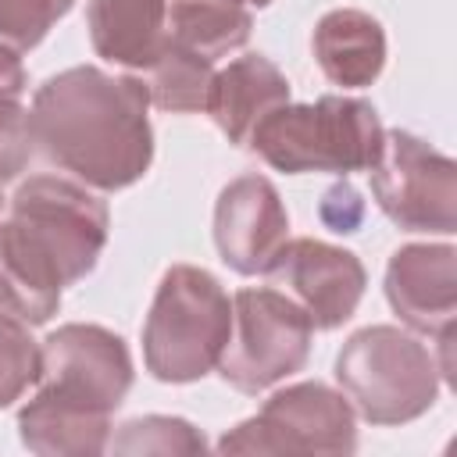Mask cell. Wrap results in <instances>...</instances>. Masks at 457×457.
<instances>
[{"label": "cell", "instance_id": "9a60e30c", "mask_svg": "<svg viewBox=\"0 0 457 457\" xmlns=\"http://www.w3.org/2000/svg\"><path fill=\"white\" fill-rule=\"evenodd\" d=\"M93 50L121 68H150L168 43V0H89Z\"/></svg>", "mask_w": 457, "mask_h": 457}, {"label": "cell", "instance_id": "44dd1931", "mask_svg": "<svg viewBox=\"0 0 457 457\" xmlns=\"http://www.w3.org/2000/svg\"><path fill=\"white\" fill-rule=\"evenodd\" d=\"M75 0H0V43L11 50H32Z\"/></svg>", "mask_w": 457, "mask_h": 457}, {"label": "cell", "instance_id": "ffe728a7", "mask_svg": "<svg viewBox=\"0 0 457 457\" xmlns=\"http://www.w3.org/2000/svg\"><path fill=\"white\" fill-rule=\"evenodd\" d=\"M39 375V343L29 325L0 311V407L14 403Z\"/></svg>", "mask_w": 457, "mask_h": 457}, {"label": "cell", "instance_id": "d6986e66", "mask_svg": "<svg viewBox=\"0 0 457 457\" xmlns=\"http://www.w3.org/2000/svg\"><path fill=\"white\" fill-rule=\"evenodd\" d=\"M111 450L114 453H204L207 443L189 421L150 414V418L125 421Z\"/></svg>", "mask_w": 457, "mask_h": 457}, {"label": "cell", "instance_id": "7402d4cb", "mask_svg": "<svg viewBox=\"0 0 457 457\" xmlns=\"http://www.w3.org/2000/svg\"><path fill=\"white\" fill-rule=\"evenodd\" d=\"M243 4H253V7H268L271 0H243Z\"/></svg>", "mask_w": 457, "mask_h": 457}, {"label": "cell", "instance_id": "ba28073f", "mask_svg": "<svg viewBox=\"0 0 457 457\" xmlns=\"http://www.w3.org/2000/svg\"><path fill=\"white\" fill-rule=\"evenodd\" d=\"M357 450V414L325 382H296L218 439V453H336Z\"/></svg>", "mask_w": 457, "mask_h": 457}, {"label": "cell", "instance_id": "7a4b0ae2", "mask_svg": "<svg viewBox=\"0 0 457 457\" xmlns=\"http://www.w3.org/2000/svg\"><path fill=\"white\" fill-rule=\"evenodd\" d=\"M111 211L86 186L32 175L0 218V311L43 325L57 314L64 286L89 275L107 246Z\"/></svg>", "mask_w": 457, "mask_h": 457}, {"label": "cell", "instance_id": "7c38bea8", "mask_svg": "<svg viewBox=\"0 0 457 457\" xmlns=\"http://www.w3.org/2000/svg\"><path fill=\"white\" fill-rule=\"evenodd\" d=\"M386 300L396 318L425 336L453 332L457 250L450 243H407L389 257Z\"/></svg>", "mask_w": 457, "mask_h": 457}, {"label": "cell", "instance_id": "8992f818", "mask_svg": "<svg viewBox=\"0 0 457 457\" xmlns=\"http://www.w3.org/2000/svg\"><path fill=\"white\" fill-rule=\"evenodd\" d=\"M336 382L364 421L403 425L436 403L439 364L411 332L396 325H368L343 343Z\"/></svg>", "mask_w": 457, "mask_h": 457}, {"label": "cell", "instance_id": "8fae6325", "mask_svg": "<svg viewBox=\"0 0 457 457\" xmlns=\"http://www.w3.org/2000/svg\"><path fill=\"white\" fill-rule=\"evenodd\" d=\"M289 239V214L264 175L232 179L214 204V246L239 275H264Z\"/></svg>", "mask_w": 457, "mask_h": 457}, {"label": "cell", "instance_id": "4fadbf2b", "mask_svg": "<svg viewBox=\"0 0 457 457\" xmlns=\"http://www.w3.org/2000/svg\"><path fill=\"white\" fill-rule=\"evenodd\" d=\"M289 100L286 75L264 54H243L225 71H214L207 114L225 132L228 143L246 146L257 121Z\"/></svg>", "mask_w": 457, "mask_h": 457}, {"label": "cell", "instance_id": "5b68a950", "mask_svg": "<svg viewBox=\"0 0 457 457\" xmlns=\"http://www.w3.org/2000/svg\"><path fill=\"white\" fill-rule=\"evenodd\" d=\"M232 328V300L221 282L196 264H171L161 275L146 325H143V361L161 382H196L204 378Z\"/></svg>", "mask_w": 457, "mask_h": 457}, {"label": "cell", "instance_id": "2e32d148", "mask_svg": "<svg viewBox=\"0 0 457 457\" xmlns=\"http://www.w3.org/2000/svg\"><path fill=\"white\" fill-rule=\"evenodd\" d=\"M253 18L243 0H168V39L214 61L250 39Z\"/></svg>", "mask_w": 457, "mask_h": 457}, {"label": "cell", "instance_id": "3957f363", "mask_svg": "<svg viewBox=\"0 0 457 457\" xmlns=\"http://www.w3.org/2000/svg\"><path fill=\"white\" fill-rule=\"evenodd\" d=\"M36 396L18 411V436L39 457L107 450L111 414L132 386V357L104 325H61L39 346Z\"/></svg>", "mask_w": 457, "mask_h": 457}, {"label": "cell", "instance_id": "9c48e42d", "mask_svg": "<svg viewBox=\"0 0 457 457\" xmlns=\"http://www.w3.org/2000/svg\"><path fill=\"white\" fill-rule=\"evenodd\" d=\"M368 171L382 214L403 232L450 236L457 228V164L414 132H382V150Z\"/></svg>", "mask_w": 457, "mask_h": 457}, {"label": "cell", "instance_id": "30bf717a", "mask_svg": "<svg viewBox=\"0 0 457 457\" xmlns=\"http://www.w3.org/2000/svg\"><path fill=\"white\" fill-rule=\"evenodd\" d=\"M278 293H286L314 328L328 332L353 318L361 296H364V264L357 253L332 246L325 239H286L271 268L264 271Z\"/></svg>", "mask_w": 457, "mask_h": 457}, {"label": "cell", "instance_id": "6da1fadb", "mask_svg": "<svg viewBox=\"0 0 457 457\" xmlns=\"http://www.w3.org/2000/svg\"><path fill=\"white\" fill-rule=\"evenodd\" d=\"M150 96L143 79L79 64L50 75L29 111V139L46 164L114 193L139 182L154 161Z\"/></svg>", "mask_w": 457, "mask_h": 457}, {"label": "cell", "instance_id": "5bb4252c", "mask_svg": "<svg viewBox=\"0 0 457 457\" xmlns=\"http://www.w3.org/2000/svg\"><path fill=\"white\" fill-rule=\"evenodd\" d=\"M311 46L325 79L343 89L371 86L386 68V32L368 11L357 7H336L321 14Z\"/></svg>", "mask_w": 457, "mask_h": 457}, {"label": "cell", "instance_id": "e0dca14e", "mask_svg": "<svg viewBox=\"0 0 457 457\" xmlns=\"http://www.w3.org/2000/svg\"><path fill=\"white\" fill-rule=\"evenodd\" d=\"M214 61L179 46V43H164V50L150 61L146 68V96L150 104H157L161 111L171 114H196L207 111L211 100V82H214Z\"/></svg>", "mask_w": 457, "mask_h": 457}, {"label": "cell", "instance_id": "ac0fdd59", "mask_svg": "<svg viewBox=\"0 0 457 457\" xmlns=\"http://www.w3.org/2000/svg\"><path fill=\"white\" fill-rule=\"evenodd\" d=\"M25 96V68L18 50L0 43V189L21 175L32 139H29V111Z\"/></svg>", "mask_w": 457, "mask_h": 457}, {"label": "cell", "instance_id": "603a6c76", "mask_svg": "<svg viewBox=\"0 0 457 457\" xmlns=\"http://www.w3.org/2000/svg\"><path fill=\"white\" fill-rule=\"evenodd\" d=\"M0 204H4V196H0Z\"/></svg>", "mask_w": 457, "mask_h": 457}, {"label": "cell", "instance_id": "277c9868", "mask_svg": "<svg viewBox=\"0 0 457 457\" xmlns=\"http://www.w3.org/2000/svg\"><path fill=\"white\" fill-rule=\"evenodd\" d=\"M382 121L368 100L318 96L314 104H278L250 132L246 146L286 175L368 171L382 150Z\"/></svg>", "mask_w": 457, "mask_h": 457}, {"label": "cell", "instance_id": "52a82bcc", "mask_svg": "<svg viewBox=\"0 0 457 457\" xmlns=\"http://www.w3.org/2000/svg\"><path fill=\"white\" fill-rule=\"evenodd\" d=\"M311 318L275 286H250L232 296V328L218 357L221 378L253 396L296 375L311 357Z\"/></svg>", "mask_w": 457, "mask_h": 457}]
</instances>
